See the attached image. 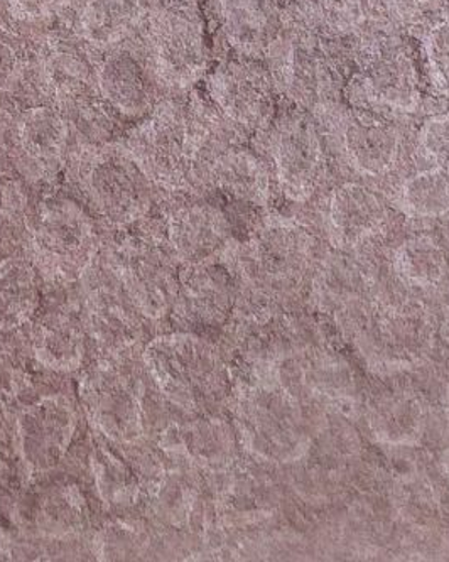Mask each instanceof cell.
<instances>
[{
	"mask_svg": "<svg viewBox=\"0 0 449 562\" xmlns=\"http://www.w3.org/2000/svg\"><path fill=\"white\" fill-rule=\"evenodd\" d=\"M223 127L215 106L197 99L169 100L150 110L125 146L154 184L176 190L197 179L201 156Z\"/></svg>",
	"mask_w": 449,
	"mask_h": 562,
	"instance_id": "6da1fadb",
	"label": "cell"
},
{
	"mask_svg": "<svg viewBox=\"0 0 449 562\" xmlns=\"http://www.w3.org/2000/svg\"><path fill=\"white\" fill-rule=\"evenodd\" d=\"M206 90L220 119L242 140L262 136L276 121L278 87L271 70L256 59L235 58L216 66Z\"/></svg>",
	"mask_w": 449,
	"mask_h": 562,
	"instance_id": "5b68a950",
	"label": "cell"
},
{
	"mask_svg": "<svg viewBox=\"0 0 449 562\" xmlns=\"http://www.w3.org/2000/svg\"><path fill=\"white\" fill-rule=\"evenodd\" d=\"M44 90L59 103L80 102L97 85V70L83 49L70 41H53L41 58Z\"/></svg>",
	"mask_w": 449,
	"mask_h": 562,
	"instance_id": "7402d4cb",
	"label": "cell"
},
{
	"mask_svg": "<svg viewBox=\"0 0 449 562\" xmlns=\"http://www.w3.org/2000/svg\"><path fill=\"white\" fill-rule=\"evenodd\" d=\"M144 360L157 387L181 409H201L222 391V363L215 351L194 336L156 338L147 345Z\"/></svg>",
	"mask_w": 449,
	"mask_h": 562,
	"instance_id": "277c9868",
	"label": "cell"
},
{
	"mask_svg": "<svg viewBox=\"0 0 449 562\" xmlns=\"http://www.w3.org/2000/svg\"><path fill=\"white\" fill-rule=\"evenodd\" d=\"M144 15L141 0H88L78 18L81 37L96 48H115Z\"/></svg>",
	"mask_w": 449,
	"mask_h": 562,
	"instance_id": "cb8c5ba5",
	"label": "cell"
},
{
	"mask_svg": "<svg viewBox=\"0 0 449 562\" xmlns=\"http://www.w3.org/2000/svg\"><path fill=\"white\" fill-rule=\"evenodd\" d=\"M370 431L391 446L416 445L424 432V409L411 395H391L377 402L370 413Z\"/></svg>",
	"mask_w": 449,
	"mask_h": 562,
	"instance_id": "484cf974",
	"label": "cell"
},
{
	"mask_svg": "<svg viewBox=\"0 0 449 562\" xmlns=\"http://www.w3.org/2000/svg\"><path fill=\"white\" fill-rule=\"evenodd\" d=\"M85 406L92 423L115 442L143 436V406L134 382L117 370L102 369L85 382Z\"/></svg>",
	"mask_w": 449,
	"mask_h": 562,
	"instance_id": "2e32d148",
	"label": "cell"
},
{
	"mask_svg": "<svg viewBox=\"0 0 449 562\" xmlns=\"http://www.w3.org/2000/svg\"><path fill=\"white\" fill-rule=\"evenodd\" d=\"M420 53L401 33L382 34L358 44L353 74L345 88L351 106L397 119L423 109Z\"/></svg>",
	"mask_w": 449,
	"mask_h": 562,
	"instance_id": "3957f363",
	"label": "cell"
},
{
	"mask_svg": "<svg viewBox=\"0 0 449 562\" xmlns=\"http://www.w3.org/2000/svg\"><path fill=\"white\" fill-rule=\"evenodd\" d=\"M40 306L36 269L24 260L0 262V331L26 325Z\"/></svg>",
	"mask_w": 449,
	"mask_h": 562,
	"instance_id": "d4e9b609",
	"label": "cell"
},
{
	"mask_svg": "<svg viewBox=\"0 0 449 562\" xmlns=\"http://www.w3.org/2000/svg\"><path fill=\"white\" fill-rule=\"evenodd\" d=\"M115 274L139 313L161 318L175 306L179 284L171 256L147 238H128L114 250Z\"/></svg>",
	"mask_w": 449,
	"mask_h": 562,
	"instance_id": "8fae6325",
	"label": "cell"
},
{
	"mask_svg": "<svg viewBox=\"0 0 449 562\" xmlns=\"http://www.w3.org/2000/svg\"><path fill=\"white\" fill-rule=\"evenodd\" d=\"M70 139V125L59 110L34 106L18 124V144L31 165L55 171L63 161Z\"/></svg>",
	"mask_w": 449,
	"mask_h": 562,
	"instance_id": "603a6c76",
	"label": "cell"
},
{
	"mask_svg": "<svg viewBox=\"0 0 449 562\" xmlns=\"http://www.w3.org/2000/svg\"><path fill=\"white\" fill-rule=\"evenodd\" d=\"M401 209L413 218L449 213V171L431 166L407 178L401 188Z\"/></svg>",
	"mask_w": 449,
	"mask_h": 562,
	"instance_id": "f1b7e54d",
	"label": "cell"
},
{
	"mask_svg": "<svg viewBox=\"0 0 449 562\" xmlns=\"http://www.w3.org/2000/svg\"><path fill=\"white\" fill-rule=\"evenodd\" d=\"M380 347L394 358H413L429 340V326L419 311H402L389 316L380 328Z\"/></svg>",
	"mask_w": 449,
	"mask_h": 562,
	"instance_id": "1f68e13d",
	"label": "cell"
},
{
	"mask_svg": "<svg viewBox=\"0 0 449 562\" xmlns=\"http://www.w3.org/2000/svg\"><path fill=\"white\" fill-rule=\"evenodd\" d=\"M240 423L250 449L266 460H298L310 445L300 409L293 398L278 389L250 395Z\"/></svg>",
	"mask_w": 449,
	"mask_h": 562,
	"instance_id": "7c38bea8",
	"label": "cell"
},
{
	"mask_svg": "<svg viewBox=\"0 0 449 562\" xmlns=\"http://www.w3.org/2000/svg\"><path fill=\"white\" fill-rule=\"evenodd\" d=\"M150 63L157 78L175 90H187L209 66L205 26L197 5L172 2L149 19Z\"/></svg>",
	"mask_w": 449,
	"mask_h": 562,
	"instance_id": "52a82bcc",
	"label": "cell"
},
{
	"mask_svg": "<svg viewBox=\"0 0 449 562\" xmlns=\"http://www.w3.org/2000/svg\"><path fill=\"white\" fill-rule=\"evenodd\" d=\"M336 137L348 165L366 178L394 171L404 150V132L395 119L358 106L338 114Z\"/></svg>",
	"mask_w": 449,
	"mask_h": 562,
	"instance_id": "4fadbf2b",
	"label": "cell"
},
{
	"mask_svg": "<svg viewBox=\"0 0 449 562\" xmlns=\"http://www.w3.org/2000/svg\"><path fill=\"white\" fill-rule=\"evenodd\" d=\"M31 520L41 533L68 536L83 527L85 501L77 486H52L31 507Z\"/></svg>",
	"mask_w": 449,
	"mask_h": 562,
	"instance_id": "83f0119b",
	"label": "cell"
},
{
	"mask_svg": "<svg viewBox=\"0 0 449 562\" xmlns=\"http://www.w3.org/2000/svg\"><path fill=\"white\" fill-rule=\"evenodd\" d=\"M416 140L417 150L429 165L449 171V110L426 119Z\"/></svg>",
	"mask_w": 449,
	"mask_h": 562,
	"instance_id": "836d02e7",
	"label": "cell"
},
{
	"mask_svg": "<svg viewBox=\"0 0 449 562\" xmlns=\"http://www.w3.org/2000/svg\"><path fill=\"white\" fill-rule=\"evenodd\" d=\"M75 429L74 406L61 395L41 398L22 411L18 419L19 449L31 473H46L58 467L70 448Z\"/></svg>",
	"mask_w": 449,
	"mask_h": 562,
	"instance_id": "9a60e30c",
	"label": "cell"
},
{
	"mask_svg": "<svg viewBox=\"0 0 449 562\" xmlns=\"http://www.w3.org/2000/svg\"><path fill=\"white\" fill-rule=\"evenodd\" d=\"M31 240L41 271L58 281L80 279L99 250L93 220L70 200L52 201L37 212Z\"/></svg>",
	"mask_w": 449,
	"mask_h": 562,
	"instance_id": "8992f818",
	"label": "cell"
},
{
	"mask_svg": "<svg viewBox=\"0 0 449 562\" xmlns=\"http://www.w3.org/2000/svg\"><path fill=\"white\" fill-rule=\"evenodd\" d=\"M22 194L18 184L0 178V240L18 231L22 218Z\"/></svg>",
	"mask_w": 449,
	"mask_h": 562,
	"instance_id": "8d00e7d4",
	"label": "cell"
},
{
	"mask_svg": "<svg viewBox=\"0 0 449 562\" xmlns=\"http://www.w3.org/2000/svg\"><path fill=\"white\" fill-rule=\"evenodd\" d=\"M395 269L411 284L435 288L448 274V259L435 238L414 237L395 252Z\"/></svg>",
	"mask_w": 449,
	"mask_h": 562,
	"instance_id": "f546056e",
	"label": "cell"
},
{
	"mask_svg": "<svg viewBox=\"0 0 449 562\" xmlns=\"http://www.w3.org/2000/svg\"><path fill=\"white\" fill-rule=\"evenodd\" d=\"M311 245L313 238L300 223L272 220L257 232L249 256L260 274L288 281L303 274L310 262Z\"/></svg>",
	"mask_w": 449,
	"mask_h": 562,
	"instance_id": "ffe728a7",
	"label": "cell"
},
{
	"mask_svg": "<svg viewBox=\"0 0 449 562\" xmlns=\"http://www.w3.org/2000/svg\"><path fill=\"white\" fill-rule=\"evenodd\" d=\"M26 65L24 43L8 27L0 26V92H9L21 81Z\"/></svg>",
	"mask_w": 449,
	"mask_h": 562,
	"instance_id": "e575fe53",
	"label": "cell"
},
{
	"mask_svg": "<svg viewBox=\"0 0 449 562\" xmlns=\"http://www.w3.org/2000/svg\"><path fill=\"white\" fill-rule=\"evenodd\" d=\"M156 71L139 52L115 46L97 68V88L110 109L144 117L156 106Z\"/></svg>",
	"mask_w": 449,
	"mask_h": 562,
	"instance_id": "e0dca14e",
	"label": "cell"
},
{
	"mask_svg": "<svg viewBox=\"0 0 449 562\" xmlns=\"http://www.w3.org/2000/svg\"><path fill=\"white\" fill-rule=\"evenodd\" d=\"M26 385V372L14 351L0 347V409L8 407L21 395Z\"/></svg>",
	"mask_w": 449,
	"mask_h": 562,
	"instance_id": "d590c367",
	"label": "cell"
},
{
	"mask_svg": "<svg viewBox=\"0 0 449 562\" xmlns=\"http://www.w3.org/2000/svg\"><path fill=\"white\" fill-rule=\"evenodd\" d=\"M15 18L24 21H40L61 11L70 0H8Z\"/></svg>",
	"mask_w": 449,
	"mask_h": 562,
	"instance_id": "74e56055",
	"label": "cell"
},
{
	"mask_svg": "<svg viewBox=\"0 0 449 562\" xmlns=\"http://www.w3.org/2000/svg\"><path fill=\"white\" fill-rule=\"evenodd\" d=\"M442 463H445L446 473L449 475V451L446 453L445 460H442Z\"/></svg>",
	"mask_w": 449,
	"mask_h": 562,
	"instance_id": "ab89813d",
	"label": "cell"
},
{
	"mask_svg": "<svg viewBox=\"0 0 449 562\" xmlns=\"http://www.w3.org/2000/svg\"><path fill=\"white\" fill-rule=\"evenodd\" d=\"M92 464L96 467L97 485L103 501L125 505L136 498V476L117 457L105 449H99Z\"/></svg>",
	"mask_w": 449,
	"mask_h": 562,
	"instance_id": "d6a6232c",
	"label": "cell"
},
{
	"mask_svg": "<svg viewBox=\"0 0 449 562\" xmlns=\"http://www.w3.org/2000/svg\"><path fill=\"white\" fill-rule=\"evenodd\" d=\"M220 27L238 58L269 59L293 27L285 0H216Z\"/></svg>",
	"mask_w": 449,
	"mask_h": 562,
	"instance_id": "5bb4252c",
	"label": "cell"
},
{
	"mask_svg": "<svg viewBox=\"0 0 449 562\" xmlns=\"http://www.w3.org/2000/svg\"><path fill=\"white\" fill-rule=\"evenodd\" d=\"M34 353L48 369L61 372L78 369L85 353L83 331L68 316H49L36 328Z\"/></svg>",
	"mask_w": 449,
	"mask_h": 562,
	"instance_id": "4316f807",
	"label": "cell"
},
{
	"mask_svg": "<svg viewBox=\"0 0 449 562\" xmlns=\"http://www.w3.org/2000/svg\"><path fill=\"white\" fill-rule=\"evenodd\" d=\"M85 188L100 215L117 225H131L149 212L154 181L127 146H103L88 159Z\"/></svg>",
	"mask_w": 449,
	"mask_h": 562,
	"instance_id": "9c48e42d",
	"label": "cell"
},
{
	"mask_svg": "<svg viewBox=\"0 0 449 562\" xmlns=\"http://www.w3.org/2000/svg\"><path fill=\"white\" fill-rule=\"evenodd\" d=\"M420 61L433 92L449 102V11L436 15L424 26Z\"/></svg>",
	"mask_w": 449,
	"mask_h": 562,
	"instance_id": "4dcf8cb0",
	"label": "cell"
},
{
	"mask_svg": "<svg viewBox=\"0 0 449 562\" xmlns=\"http://www.w3.org/2000/svg\"><path fill=\"white\" fill-rule=\"evenodd\" d=\"M137 306L128 297L125 289L122 292L114 288L96 289L88 297V329L97 344L106 351H121L136 344L139 336Z\"/></svg>",
	"mask_w": 449,
	"mask_h": 562,
	"instance_id": "44dd1931",
	"label": "cell"
},
{
	"mask_svg": "<svg viewBox=\"0 0 449 562\" xmlns=\"http://www.w3.org/2000/svg\"><path fill=\"white\" fill-rule=\"evenodd\" d=\"M294 24L360 44L406 24L395 0H285Z\"/></svg>",
	"mask_w": 449,
	"mask_h": 562,
	"instance_id": "30bf717a",
	"label": "cell"
},
{
	"mask_svg": "<svg viewBox=\"0 0 449 562\" xmlns=\"http://www.w3.org/2000/svg\"><path fill=\"white\" fill-rule=\"evenodd\" d=\"M388 206L379 193L362 183H344L329 194L328 225L340 249H355L384 228Z\"/></svg>",
	"mask_w": 449,
	"mask_h": 562,
	"instance_id": "d6986e66",
	"label": "cell"
},
{
	"mask_svg": "<svg viewBox=\"0 0 449 562\" xmlns=\"http://www.w3.org/2000/svg\"><path fill=\"white\" fill-rule=\"evenodd\" d=\"M269 150L276 181L285 198L306 201L318 190L328 169V149L322 128L307 110L284 112L272 122Z\"/></svg>",
	"mask_w": 449,
	"mask_h": 562,
	"instance_id": "ba28073f",
	"label": "cell"
},
{
	"mask_svg": "<svg viewBox=\"0 0 449 562\" xmlns=\"http://www.w3.org/2000/svg\"><path fill=\"white\" fill-rule=\"evenodd\" d=\"M395 4L406 24L420 19L431 21L436 15L449 11V0H395Z\"/></svg>",
	"mask_w": 449,
	"mask_h": 562,
	"instance_id": "f35d334b",
	"label": "cell"
},
{
	"mask_svg": "<svg viewBox=\"0 0 449 562\" xmlns=\"http://www.w3.org/2000/svg\"><path fill=\"white\" fill-rule=\"evenodd\" d=\"M358 44L293 24L271 61L278 92L311 114L340 105L353 74Z\"/></svg>",
	"mask_w": 449,
	"mask_h": 562,
	"instance_id": "7a4b0ae2",
	"label": "cell"
},
{
	"mask_svg": "<svg viewBox=\"0 0 449 562\" xmlns=\"http://www.w3.org/2000/svg\"><path fill=\"white\" fill-rule=\"evenodd\" d=\"M168 235L178 259L190 266H203L228 249L231 223L216 206L194 203L171 213Z\"/></svg>",
	"mask_w": 449,
	"mask_h": 562,
	"instance_id": "ac0fdd59",
	"label": "cell"
}]
</instances>
